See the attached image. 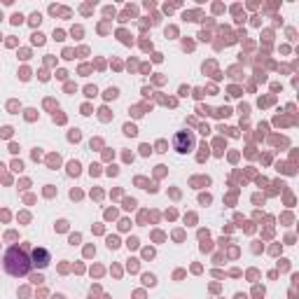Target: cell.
Here are the masks:
<instances>
[{"mask_svg": "<svg viewBox=\"0 0 299 299\" xmlns=\"http://www.w3.org/2000/svg\"><path fill=\"white\" fill-rule=\"evenodd\" d=\"M30 257L26 255V245H12L5 255H2V269L14 276V278H24L30 271Z\"/></svg>", "mask_w": 299, "mask_h": 299, "instance_id": "cell-1", "label": "cell"}, {"mask_svg": "<svg viewBox=\"0 0 299 299\" xmlns=\"http://www.w3.org/2000/svg\"><path fill=\"white\" fill-rule=\"evenodd\" d=\"M30 264L44 269V266L49 264V252H47L44 248H35V250H33V257H30Z\"/></svg>", "mask_w": 299, "mask_h": 299, "instance_id": "cell-2", "label": "cell"}, {"mask_svg": "<svg viewBox=\"0 0 299 299\" xmlns=\"http://www.w3.org/2000/svg\"><path fill=\"white\" fill-rule=\"evenodd\" d=\"M173 145H175L178 152H187V150L192 147V136L189 133H175V138H173Z\"/></svg>", "mask_w": 299, "mask_h": 299, "instance_id": "cell-3", "label": "cell"}, {"mask_svg": "<svg viewBox=\"0 0 299 299\" xmlns=\"http://www.w3.org/2000/svg\"><path fill=\"white\" fill-rule=\"evenodd\" d=\"M68 173H70V175H77V173H80V164H77V161H70V164H68Z\"/></svg>", "mask_w": 299, "mask_h": 299, "instance_id": "cell-4", "label": "cell"}, {"mask_svg": "<svg viewBox=\"0 0 299 299\" xmlns=\"http://www.w3.org/2000/svg\"><path fill=\"white\" fill-rule=\"evenodd\" d=\"M124 133H126V136H136L138 131H136V126H131V124H126V126H124Z\"/></svg>", "mask_w": 299, "mask_h": 299, "instance_id": "cell-5", "label": "cell"}, {"mask_svg": "<svg viewBox=\"0 0 299 299\" xmlns=\"http://www.w3.org/2000/svg\"><path fill=\"white\" fill-rule=\"evenodd\" d=\"M117 96H119L117 89H108V91H105V98H117Z\"/></svg>", "mask_w": 299, "mask_h": 299, "instance_id": "cell-6", "label": "cell"}, {"mask_svg": "<svg viewBox=\"0 0 299 299\" xmlns=\"http://www.w3.org/2000/svg\"><path fill=\"white\" fill-rule=\"evenodd\" d=\"M40 19H42V16H40L38 12H35L33 16H30V24H33V26H38V24H40Z\"/></svg>", "mask_w": 299, "mask_h": 299, "instance_id": "cell-7", "label": "cell"}, {"mask_svg": "<svg viewBox=\"0 0 299 299\" xmlns=\"http://www.w3.org/2000/svg\"><path fill=\"white\" fill-rule=\"evenodd\" d=\"M33 42H38V44H42V42H44V35H40V33H35V35H33Z\"/></svg>", "mask_w": 299, "mask_h": 299, "instance_id": "cell-8", "label": "cell"}, {"mask_svg": "<svg viewBox=\"0 0 299 299\" xmlns=\"http://www.w3.org/2000/svg\"><path fill=\"white\" fill-rule=\"evenodd\" d=\"M21 21H24V16H21V14H14V16H12V24H21Z\"/></svg>", "mask_w": 299, "mask_h": 299, "instance_id": "cell-9", "label": "cell"}, {"mask_svg": "<svg viewBox=\"0 0 299 299\" xmlns=\"http://www.w3.org/2000/svg\"><path fill=\"white\" fill-rule=\"evenodd\" d=\"M84 91H87V96H96V87H87Z\"/></svg>", "mask_w": 299, "mask_h": 299, "instance_id": "cell-10", "label": "cell"}]
</instances>
